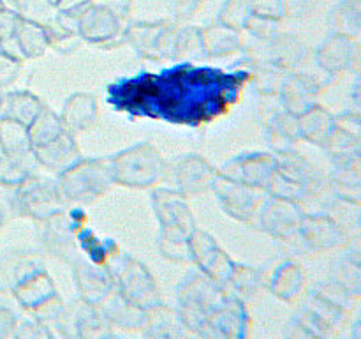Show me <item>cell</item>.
Returning <instances> with one entry per match:
<instances>
[{"label": "cell", "mask_w": 361, "mask_h": 339, "mask_svg": "<svg viewBox=\"0 0 361 339\" xmlns=\"http://www.w3.org/2000/svg\"><path fill=\"white\" fill-rule=\"evenodd\" d=\"M56 186L67 205L87 207L115 186L109 157H81L56 175Z\"/></svg>", "instance_id": "cell-1"}, {"label": "cell", "mask_w": 361, "mask_h": 339, "mask_svg": "<svg viewBox=\"0 0 361 339\" xmlns=\"http://www.w3.org/2000/svg\"><path fill=\"white\" fill-rule=\"evenodd\" d=\"M115 184L148 189L168 175V162L152 143H137L109 157Z\"/></svg>", "instance_id": "cell-2"}, {"label": "cell", "mask_w": 361, "mask_h": 339, "mask_svg": "<svg viewBox=\"0 0 361 339\" xmlns=\"http://www.w3.org/2000/svg\"><path fill=\"white\" fill-rule=\"evenodd\" d=\"M14 189H16L13 198L14 212L37 222L46 221L69 207L56 186V180L46 179L35 173Z\"/></svg>", "instance_id": "cell-3"}, {"label": "cell", "mask_w": 361, "mask_h": 339, "mask_svg": "<svg viewBox=\"0 0 361 339\" xmlns=\"http://www.w3.org/2000/svg\"><path fill=\"white\" fill-rule=\"evenodd\" d=\"M305 212V208L296 201L267 194L249 225L274 239L286 242L296 235Z\"/></svg>", "instance_id": "cell-4"}, {"label": "cell", "mask_w": 361, "mask_h": 339, "mask_svg": "<svg viewBox=\"0 0 361 339\" xmlns=\"http://www.w3.org/2000/svg\"><path fill=\"white\" fill-rule=\"evenodd\" d=\"M126 28L127 25H123L122 18L116 16L104 2H92L78 20V34L83 42L101 46L104 49L127 44Z\"/></svg>", "instance_id": "cell-5"}, {"label": "cell", "mask_w": 361, "mask_h": 339, "mask_svg": "<svg viewBox=\"0 0 361 339\" xmlns=\"http://www.w3.org/2000/svg\"><path fill=\"white\" fill-rule=\"evenodd\" d=\"M176 30L178 27L169 21H136L127 25L126 41L143 59L173 60Z\"/></svg>", "instance_id": "cell-6"}, {"label": "cell", "mask_w": 361, "mask_h": 339, "mask_svg": "<svg viewBox=\"0 0 361 339\" xmlns=\"http://www.w3.org/2000/svg\"><path fill=\"white\" fill-rule=\"evenodd\" d=\"M348 239V232L328 214L305 212L296 235L286 242H295V246L305 253H319L342 247Z\"/></svg>", "instance_id": "cell-7"}, {"label": "cell", "mask_w": 361, "mask_h": 339, "mask_svg": "<svg viewBox=\"0 0 361 339\" xmlns=\"http://www.w3.org/2000/svg\"><path fill=\"white\" fill-rule=\"evenodd\" d=\"M168 172L173 175L176 189L187 198L214 191L219 179V170L200 154L180 155L171 165H168Z\"/></svg>", "instance_id": "cell-8"}, {"label": "cell", "mask_w": 361, "mask_h": 339, "mask_svg": "<svg viewBox=\"0 0 361 339\" xmlns=\"http://www.w3.org/2000/svg\"><path fill=\"white\" fill-rule=\"evenodd\" d=\"M275 172H277L275 154H268V152H247V154H240L236 157L229 159L219 170V175L264 191Z\"/></svg>", "instance_id": "cell-9"}, {"label": "cell", "mask_w": 361, "mask_h": 339, "mask_svg": "<svg viewBox=\"0 0 361 339\" xmlns=\"http://www.w3.org/2000/svg\"><path fill=\"white\" fill-rule=\"evenodd\" d=\"M214 193L221 208L229 218L240 222H247V225L252 221L257 207L267 196L263 189L235 182V180H229L222 175H219L217 182H215Z\"/></svg>", "instance_id": "cell-10"}, {"label": "cell", "mask_w": 361, "mask_h": 339, "mask_svg": "<svg viewBox=\"0 0 361 339\" xmlns=\"http://www.w3.org/2000/svg\"><path fill=\"white\" fill-rule=\"evenodd\" d=\"M39 240L46 253L51 256L62 258L66 261H74L78 258V237L76 222L73 219V210L60 212L46 221L39 222Z\"/></svg>", "instance_id": "cell-11"}, {"label": "cell", "mask_w": 361, "mask_h": 339, "mask_svg": "<svg viewBox=\"0 0 361 339\" xmlns=\"http://www.w3.org/2000/svg\"><path fill=\"white\" fill-rule=\"evenodd\" d=\"M190 256H192V261H196L197 267L215 281L228 279L235 267L233 260L219 246L217 240L200 228L190 233Z\"/></svg>", "instance_id": "cell-12"}, {"label": "cell", "mask_w": 361, "mask_h": 339, "mask_svg": "<svg viewBox=\"0 0 361 339\" xmlns=\"http://www.w3.org/2000/svg\"><path fill=\"white\" fill-rule=\"evenodd\" d=\"M152 208L161 226H180L185 232L192 233L196 226L189 198L171 187H157L152 191Z\"/></svg>", "instance_id": "cell-13"}, {"label": "cell", "mask_w": 361, "mask_h": 339, "mask_svg": "<svg viewBox=\"0 0 361 339\" xmlns=\"http://www.w3.org/2000/svg\"><path fill=\"white\" fill-rule=\"evenodd\" d=\"M321 90H323L321 81L314 74L293 71L284 80V85L279 92V97H281L286 112L298 117L303 112H307L310 106L316 105Z\"/></svg>", "instance_id": "cell-14"}, {"label": "cell", "mask_w": 361, "mask_h": 339, "mask_svg": "<svg viewBox=\"0 0 361 339\" xmlns=\"http://www.w3.org/2000/svg\"><path fill=\"white\" fill-rule=\"evenodd\" d=\"M259 46L263 52L261 59L270 60L289 73L302 67L309 59V46L298 35L288 34V32H277L274 37L261 42Z\"/></svg>", "instance_id": "cell-15"}, {"label": "cell", "mask_w": 361, "mask_h": 339, "mask_svg": "<svg viewBox=\"0 0 361 339\" xmlns=\"http://www.w3.org/2000/svg\"><path fill=\"white\" fill-rule=\"evenodd\" d=\"M356 42L353 37L331 32L316 49V64L326 74H341L353 69L356 56Z\"/></svg>", "instance_id": "cell-16"}, {"label": "cell", "mask_w": 361, "mask_h": 339, "mask_svg": "<svg viewBox=\"0 0 361 339\" xmlns=\"http://www.w3.org/2000/svg\"><path fill=\"white\" fill-rule=\"evenodd\" d=\"M32 155L39 166L59 175L71 165H74L78 159H81V150L78 147L74 133L66 129L48 143L32 148Z\"/></svg>", "instance_id": "cell-17"}, {"label": "cell", "mask_w": 361, "mask_h": 339, "mask_svg": "<svg viewBox=\"0 0 361 339\" xmlns=\"http://www.w3.org/2000/svg\"><path fill=\"white\" fill-rule=\"evenodd\" d=\"M116 281H118L122 293L126 299L134 304H143L154 299L155 286L150 272L147 270L141 261L122 254L118 260V268H116Z\"/></svg>", "instance_id": "cell-18"}, {"label": "cell", "mask_w": 361, "mask_h": 339, "mask_svg": "<svg viewBox=\"0 0 361 339\" xmlns=\"http://www.w3.org/2000/svg\"><path fill=\"white\" fill-rule=\"evenodd\" d=\"M331 189L337 196L361 203V148L331 157Z\"/></svg>", "instance_id": "cell-19"}, {"label": "cell", "mask_w": 361, "mask_h": 339, "mask_svg": "<svg viewBox=\"0 0 361 339\" xmlns=\"http://www.w3.org/2000/svg\"><path fill=\"white\" fill-rule=\"evenodd\" d=\"M11 41L16 46V53L21 59H37L46 53L49 48L48 35L42 21L32 20V18L18 14L16 25Z\"/></svg>", "instance_id": "cell-20"}, {"label": "cell", "mask_w": 361, "mask_h": 339, "mask_svg": "<svg viewBox=\"0 0 361 339\" xmlns=\"http://www.w3.org/2000/svg\"><path fill=\"white\" fill-rule=\"evenodd\" d=\"M99 106L97 99L87 92H78L73 94L62 106L60 119L66 124L71 133H81L92 127V124L97 120Z\"/></svg>", "instance_id": "cell-21"}, {"label": "cell", "mask_w": 361, "mask_h": 339, "mask_svg": "<svg viewBox=\"0 0 361 339\" xmlns=\"http://www.w3.org/2000/svg\"><path fill=\"white\" fill-rule=\"evenodd\" d=\"M335 126H337L335 115L319 102H316L307 112L298 115V127L302 140L309 141L312 145H319V147L326 141L331 131L335 129Z\"/></svg>", "instance_id": "cell-22"}, {"label": "cell", "mask_w": 361, "mask_h": 339, "mask_svg": "<svg viewBox=\"0 0 361 339\" xmlns=\"http://www.w3.org/2000/svg\"><path fill=\"white\" fill-rule=\"evenodd\" d=\"M267 141L275 154L296 148V145L302 141L298 117L286 112V109L281 113H275L270 122L267 124Z\"/></svg>", "instance_id": "cell-23"}, {"label": "cell", "mask_w": 361, "mask_h": 339, "mask_svg": "<svg viewBox=\"0 0 361 339\" xmlns=\"http://www.w3.org/2000/svg\"><path fill=\"white\" fill-rule=\"evenodd\" d=\"M203 44L208 59H221L242 52L243 39L238 30L215 21L210 27L203 28Z\"/></svg>", "instance_id": "cell-24"}, {"label": "cell", "mask_w": 361, "mask_h": 339, "mask_svg": "<svg viewBox=\"0 0 361 339\" xmlns=\"http://www.w3.org/2000/svg\"><path fill=\"white\" fill-rule=\"evenodd\" d=\"M42 108H44V102L32 92H9L2 95V101H0V119L16 120L28 127Z\"/></svg>", "instance_id": "cell-25"}, {"label": "cell", "mask_w": 361, "mask_h": 339, "mask_svg": "<svg viewBox=\"0 0 361 339\" xmlns=\"http://www.w3.org/2000/svg\"><path fill=\"white\" fill-rule=\"evenodd\" d=\"M74 274L80 288L90 295L88 299H102V295L111 290L113 275L87 258L78 256L74 260Z\"/></svg>", "instance_id": "cell-26"}, {"label": "cell", "mask_w": 361, "mask_h": 339, "mask_svg": "<svg viewBox=\"0 0 361 339\" xmlns=\"http://www.w3.org/2000/svg\"><path fill=\"white\" fill-rule=\"evenodd\" d=\"M243 60L249 64L247 71L250 74V80L254 81V88L263 95H279L289 71L282 69L281 66L270 62V60L257 59V56H249Z\"/></svg>", "instance_id": "cell-27"}, {"label": "cell", "mask_w": 361, "mask_h": 339, "mask_svg": "<svg viewBox=\"0 0 361 339\" xmlns=\"http://www.w3.org/2000/svg\"><path fill=\"white\" fill-rule=\"evenodd\" d=\"M159 249L164 258L171 261H192L190 256V233L180 226H161Z\"/></svg>", "instance_id": "cell-28"}, {"label": "cell", "mask_w": 361, "mask_h": 339, "mask_svg": "<svg viewBox=\"0 0 361 339\" xmlns=\"http://www.w3.org/2000/svg\"><path fill=\"white\" fill-rule=\"evenodd\" d=\"M207 59L203 44V28L185 25L178 27L175 37V48H173V60H182L189 64L192 60Z\"/></svg>", "instance_id": "cell-29"}, {"label": "cell", "mask_w": 361, "mask_h": 339, "mask_svg": "<svg viewBox=\"0 0 361 339\" xmlns=\"http://www.w3.org/2000/svg\"><path fill=\"white\" fill-rule=\"evenodd\" d=\"M331 32L355 37L361 32V0H341L328 16Z\"/></svg>", "instance_id": "cell-30"}, {"label": "cell", "mask_w": 361, "mask_h": 339, "mask_svg": "<svg viewBox=\"0 0 361 339\" xmlns=\"http://www.w3.org/2000/svg\"><path fill=\"white\" fill-rule=\"evenodd\" d=\"M0 148L6 155L32 154L28 127L16 120L0 119Z\"/></svg>", "instance_id": "cell-31"}, {"label": "cell", "mask_w": 361, "mask_h": 339, "mask_svg": "<svg viewBox=\"0 0 361 339\" xmlns=\"http://www.w3.org/2000/svg\"><path fill=\"white\" fill-rule=\"evenodd\" d=\"M66 129L67 127L62 122V119H60V113H55L51 108L44 105V108L39 112L34 122L28 126V136H30L32 148L48 143V141L62 134Z\"/></svg>", "instance_id": "cell-32"}, {"label": "cell", "mask_w": 361, "mask_h": 339, "mask_svg": "<svg viewBox=\"0 0 361 339\" xmlns=\"http://www.w3.org/2000/svg\"><path fill=\"white\" fill-rule=\"evenodd\" d=\"M37 161L34 155H0V184L7 187H18L21 182L34 175Z\"/></svg>", "instance_id": "cell-33"}, {"label": "cell", "mask_w": 361, "mask_h": 339, "mask_svg": "<svg viewBox=\"0 0 361 339\" xmlns=\"http://www.w3.org/2000/svg\"><path fill=\"white\" fill-rule=\"evenodd\" d=\"M331 282L348 297H361V267L345 256L331 265Z\"/></svg>", "instance_id": "cell-34"}, {"label": "cell", "mask_w": 361, "mask_h": 339, "mask_svg": "<svg viewBox=\"0 0 361 339\" xmlns=\"http://www.w3.org/2000/svg\"><path fill=\"white\" fill-rule=\"evenodd\" d=\"M303 285V272L302 267L293 261H286L275 270L274 279H271V290L279 295L291 299L302 290Z\"/></svg>", "instance_id": "cell-35"}, {"label": "cell", "mask_w": 361, "mask_h": 339, "mask_svg": "<svg viewBox=\"0 0 361 339\" xmlns=\"http://www.w3.org/2000/svg\"><path fill=\"white\" fill-rule=\"evenodd\" d=\"M46 28V35H48V44L49 48L56 49L60 53H73L83 44V39L81 35L78 34L76 30H71V28L63 27L60 25L59 21L55 20V16L51 18L49 21L44 23Z\"/></svg>", "instance_id": "cell-36"}, {"label": "cell", "mask_w": 361, "mask_h": 339, "mask_svg": "<svg viewBox=\"0 0 361 339\" xmlns=\"http://www.w3.org/2000/svg\"><path fill=\"white\" fill-rule=\"evenodd\" d=\"M264 193H267L268 196L284 198V200L296 201V203H300L302 207L307 201V198H309V191H307L305 187L300 186L298 182L291 180L289 177L282 175L281 172L274 173V177H271L270 182H268Z\"/></svg>", "instance_id": "cell-37"}, {"label": "cell", "mask_w": 361, "mask_h": 339, "mask_svg": "<svg viewBox=\"0 0 361 339\" xmlns=\"http://www.w3.org/2000/svg\"><path fill=\"white\" fill-rule=\"evenodd\" d=\"M324 152H326L330 157H335V155L348 154V152H355L361 148V138L353 134L351 131H348L342 126H335V129L331 131L330 136L326 138L323 145H321Z\"/></svg>", "instance_id": "cell-38"}, {"label": "cell", "mask_w": 361, "mask_h": 339, "mask_svg": "<svg viewBox=\"0 0 361 339\" xmlns=\"http://www.w3.org/2000/svg\"><path fill=\"white\" fill-rule=\"evenodd\" d=\"M250 16V0H224L217 21L242 32Z\"/></svg>", "instance_id": "cell-39"}, {"label": "cell", "mask_w": 361, "mask_h": 339, "mask_svg": "<svg viewBox=\"0 0 361 339\" xmlns=\"http://www.w3.org/2000/svg\"><path fill=\"white\" fill-rule=\"evenodd\" d=\"M250 14L271 21L286 18V0H250Z\"/></svg>", "instance_id": "cell-40"}, {"label": "cell", "mask_w": 361, "mask_h": 339, "mask_svg": "<svg viewBox=\"0 0 361 339\" xmlns=\"http://www.w3.org/2000/svg\"><path fill=\"white\" fill-rule=\"evenodd\" d=\"M21 64H23V59L16 55H11V53L4 52L0 48V88L6 87V85H11L18 78L21 69Z\"/></svg>", "instance_id": "cell-41"}, {"label": "cell", "mask_w": 361, "mask_h": 339, "mask_svg": "<svg viewBox=\"0 0 361 339\" xmlns=\"http://www.w3.org/2000/svg\"><path fill=\"white\" fill-rule=\"evenodd\" d=\"M228 279L235 281V286H238V288L243 290V292H254V290L257 288V285H259L261 274L250 267L235 265Z\"/></svg>", "instance_id": "cell-42"}, {"label": "cell", "mask_w": 361, "mask_h": 339, "mask_svg": "<svg viewBox=\"0 0 361 339\" xmlns=\"http://www.w3.org/2000/svg\"><path fill=\"white\" fill-rule=\"evenodd\" d=\"M321 4L323 0H286V18H310Z\"/></svg>", "instance_id": "cell-43"}, {"label": "cell", "mask_w": 361, "mask_h": 339, "mask_svg": "<svg viewBox=\"0 0 361 339\" xmlns=\"http://www.w3.org/2000/svg\"><path fill=\"white\" fill-rule=\"evenodd\" d=\"M204 0H173V14L176 21H187L196 16Z\"/></svg>", "instance_id": "cell-44"}, {"label": "cell", "mask_w": 361, "mask_h": 339, "mask_svg": "<svg viewBox=\"0 0 361 339\" xmlns=\"http://www.w3.org/2000/svg\"><path fill=\"white\" fill-rule=\"evenodd\" d=\"M16 13H9V11L0 9V42L7 41L9 37H13L14 25H16Z\"/></svg>", "instance_id": "cell-45"}, {"label": "cell", "mask_w": 361, "mask_h": 339, "mask_svg": "<svg viewBox=\"0 0 361 339\" xmlns=\"http://www.w3.org/2000/svg\"><path fill=\"white\" fill-rule=\"evenodd\" d=\"M344 246H345L344 256L348 258V260L355 261L356 265H360L361 267V233L360 235H355L351 237V239H348V242H345Z\"/></svg>", "instance_id": "cell-46"}, {"label": "cell", "mask_w": 361, "mask_h": 339, "mask_svg": "<svg viewBox=\"0 0 361 339\" xmlns=\"http://www.w3.org/2000/svg\"><path fill=\"white\" fill-rule=\"evenodd\" d=\"M14 331V316L11 311L0 307V339H7Z\"/></svg>", "instance_id": "cell-47"}, {"label": "cell", "mask_w": 361, "mask_h": 339, "mask_svg": "<svg viewBox=\"0 0 361 339\" xmlns=\"http://www.w3.org/2000/svg\"><path fill=\"white\" fill-rule=\"evenodd\" d=\"M104 4H108L113 13L118 18H122V20L129 16L130 7H133V0H106Z\"/></svg>", "instance_id": "cell-48"}, {"label": "cell", "mask_w": 361, "mask_h": 339, "mask_svg": "<svg viewBox=\"0 0 361 339\" xmlns=\"http://www.w3.org/2000/svg\"><path fill=\"white\" fill-rule=\"evenodd\" d=\"M349 97H351V108L349 109L361 117V74L356 76V81L355 85H353L351 95H349Z\"/></svg>", "instance_id": "cell-49"}, {"label": "cell", "mask_w": 361, "mask_h": 339, "mask_svg": "<svg viewBox=\"0 0 361 339\" xmlns=\"http://www.w3.org/2000/svg\"><path fill=\"white\" fill-rule=\"evenodd\" d=\"M353 335H355V339H361V321L355 325V331H353Z\"/></svg>", "instance_id": "cell-50"}, {"label": "cell", "mask_w": 361, "mask_h": 339, "mask_svg": "<svg viewBox=\"0 0 361 339\" xmlns=\"http://www.w3.org/2000/svg\"><path fill=\"white\" fill-rule=\"evenodd\" d=\"M358 228H360V232H361V212H360V215H358Z\"/></svg>", "instance_id": "cell-51"}, {"label": "cell", "mask_w": 361, "mask_h": 339, "mask_svg": "<svg viewBox=\"0 0 361 339\" xmlns=\"http://www.w3.org/2000/svg\"><path fill=\"white\" fill-rule=\"evenodd\" d=\"M0 226H2V214H0Z\"/></svg>", "instance_id": "cell-52"}, {"label": "cell", "mask_w": 361, "mask_h": 339, "mask_svg": "<svg viewBox=\"0 0 361 339\" xmlns=\"http://www.w3.org/2000/svg\"><path fill=\"white\" fill-rule=\"evenodd\" d=\"M2 95H4V94H2V92H0V101H2Z\"/></svg>", "instance_id": "cell-53"}]
</instances>
